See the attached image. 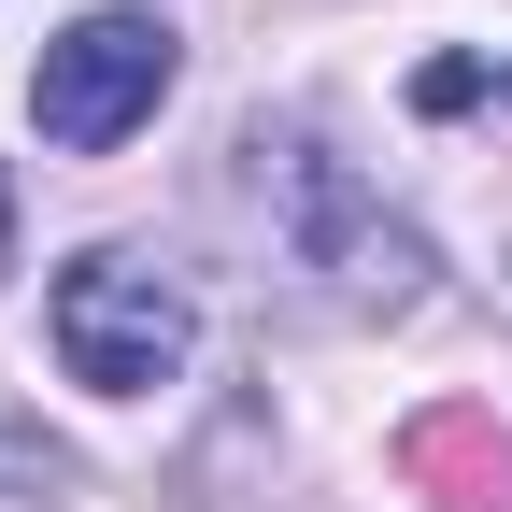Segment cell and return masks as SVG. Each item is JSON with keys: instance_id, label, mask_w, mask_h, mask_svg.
Here are the masks:
<instances>
[{"instance_id": "cell-1", "label": "cell", "mask_w": 512, "mask_h": 512, "mask_svg": "<svg viewBox=\"0 0 512 512\" xmlns=\"http://www.w3.org/2000/svg\"><path fill=\"white\" fill-rule=\"evenodd\" d=\"M57 370L72 384H100V399H143V384H171L185 370V342H200V299H185L143 242H100V256H72L57 271Z\"/></svg>"}, {"instance_id": "cell-2", "label": "cell", "mask_w": 512, "mask_h": 512, "mask_svg": "<svg viewBox=\"0 0 512 512\" xmlns=\"http://www.w3.org/2000/svg\"><path fill=\"white\" fill-rule=\"evenodd\" d=\"M185 72V43L157 15H72L43 43V72H29V114H43V143H72V157H114L128 128H143Z\"/></svg>"}, {"instance_id": "cell-3", "label": "cell", "mask_w": 512, "mask_h": 512, "mask_svg": "<svg viewBox=\"0 0 512 512\" xmlns=\"http://www.w3.org/2000/svg\"><path fill=\"white\" fill-rule=\"evenodd\" d=\"M413 470H427V484H456L441 512H498V484H512V456L484 441V413H427V427H413Z\"/></svg>"}, {"instance_id": "cell-4", "label": "cell", "mask_w": 512, "mask_h": 512, "mask_svg": "<svg viewBox=\"0 0 512 512\" xmlns=\"http://www.w3.org/2000/svg\"><path fill=\"white\" fill-rule=\"evenodd\" d=\"M0 228H15V171H0Z\"/></svg>"}]
</instances>
